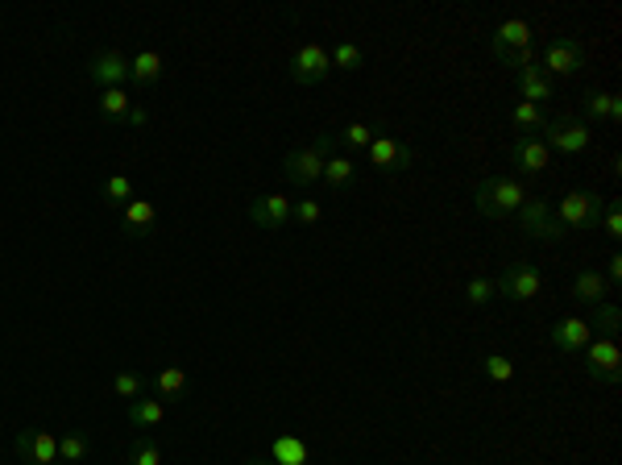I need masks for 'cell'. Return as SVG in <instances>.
I'll use <instances>...</instances> for the list:
<instances>
[{"label":"cell","instance_id":"obj_1","mask_svg":"<svg viewBox=\"0 0 622 465\" xmlns=\"http://www.w3.org/2000/svg\"><path fill=\"white\" fill-rule=\"evenodd\" d=\"M531 196V187L519 175H490L473 187V208L486 216V221H506L523 208V200Z\"/></svg>","mask_w":622,"mask_h":465},{"label":"cell","instance_id":"obj_2","mask_svg":"<svg viewBox=\"0 0 622 465\" xmlns=\"http://www.w3.org/2000/svg\"><path fill=\"white\" fill-rule=\"evenodd\" d=\"M332 142H336V133H316L307 146H295L287 158H282V179H287L291 187L320 183L324 162L332 158Z\"/></svg>","mask_w":622,"mask_h":465},{"label":"cell","instance_id":"obj_3","mask_svg":"<svg viewBox=\"0 0 622 465\" xmlns=\"http://www.w3.org/2000/svg\"><path fill=\"white\" fill-rule=\"evenodd\" d=\"M544 146L552 150V158L556 154H564V158H577V154H585L589 146H593V129L577 117V113H564V117H548V125H544Z\"/></svg>","mask_w":622,"mask_h":465},{"label":"cell","instance_id":"obj_4","mask_svg":"<svg viewBox=\"0 0 622 465\" xmlns=\"http://www.w3.org/2000/svg\"><path fill=\"white\" fill-rule=\"evenodd\" d=\"M602 208H606V196H598V191H569V196L552 208V216H556L564 229L589 233V229H598Z\"/></svg>","mask_w":622,"mask_h":465},{"label":"cell","instance_id":"obj_5","mask_svg":"<svg viewBox=\"0 0 622 465\" xmlns=\"http://www.w3.org/2000/svg\"><path fill=\"white\" fill-rule=\"evenodd\" d=\"M365 158H370V167H374L378 175H403V171L415 167V150H411V142H403L399 133H386V129L370 142Z\"/></svg>","mask_w":622,"mask_h":465},{"label":"cell","instance_id":"obj_6","mask_svg":"<svg viewBox=\"0 0 622 465\" xmlns=\"http://www.w3.org/2000/svg\"><path fill=\"white\" fill-rule=\"evenodd\" d=\"M581 353H585V374L593 382L618 387V378H622V345H618V337H593Z\"/></svg>","mask_w":622,"mask_h":465},{"label":"cell","instance_id":"obj_7","mask_svg":"<svg viewBox=\"0 0 622 465\" xmlns=\"http://www.w3.org/2000/svg\"><path fill=\"white\" fill-rule=\"evenodd\" d=\"M581 67H585V42L569 38V34L552 38L544 46V54H540V71L548 79H573V75H581Z\"/></svg>","mask_w":622,"mask_h":465},{"label":"cell","instance_id":"obj_8","mask_svg":"<svg viewBox=\"0 0 622 465\" xmlns=\"http://www.w3.org/2000/svg\"><path fill=\"white\" fill-rule=\"evenodd\" d=\"M515 221H519V229H523L527 237L544 241V245L564 241V225L552 216V204H548V200H540V196H527V200H523V208L515 212Z\"/></svg>","mask_w":622,"mask_h":465},{"label":"cell","instance_id":"obj_9","mask_svg":"<svg viewBox=\"0 0 622 465\" xmlns=\"http://www.w3.org/2000/svg\"><path fill=\"white\" fill-rule=\"evenodd\" d=\"M544 291V270L540 266H527V262H511L498 275V295L511 299V304H531L535 295Z\"/></svg>","mask_w":622,"mask_h":465},{"label":"cell","instance_id":"obj_10","mask_svg":"<svg viewBox=\"0 0 622 465\" xmlns=\"http://www.w3.org/2000/svg\"><path fill=\"white\" fill-rule=\"evenodd\" d=\"M328 75H332V54H328V46L303 42V46L291 54V79H295L299 88H316V84H324Z\"/></svg>","mask_w":622,"mask_h":465},{"label":"cell","instance_id":"obj_11","mask_svg":"<svg viewBox=\"0 0 622 465\" xmlns=\"http://www.w3.org/2000/svg\"><path fill=\"white\" fill-rule=\"evenodd\" d=\"M129 71H133V63H129V54H121V50H100V54H92V59H88V79L100 92L104 88H125Z\"/></svg>","mask_w":622,"mask_h":465},{"label":"cell","instance_id":"obj_12","mask_svg":"<svg viewBox=\"0 0 622 465\" xmlns=\"http://www.w3.org/2000/svg\"><path fill=\"white\" fill-rule=\"evenodd\" d=\"M506 158H511V167L519 175H548V167H552V150L544 146V138H523V133L511 142Z\"/></svg>","mask_w":622,"mask_h":465},{"label":"cell","instance_id":"obj_13","mask_svg":"<svg viewBox=\"0 0 622 465\" xmlns=\"http://www.w3.org/2000/svg\"><path fill=\"white\" fill-rule=\"evenodd\" d=\"M17 457L30 465H63L59 461V436L46 428H25L17 432Z\"/></svg>","mask_w":622,"mask_h":465},{"label":"cell","instance_id":"obj_14","mask_svg":"<svg viewBox=\"0 0 622 465\" xmlns=\"http://www.w3.org/2000/svg\"><path fill=\"white\" fill-rule=\"evenodd\" d=\"M291 208H295V200H287V196H258V200H249V221L266 233L287 229V225H295Z\"/></svg>","mask_w":622,"mask_h":465},{"label":"cell","instance_id":"obj_15","mask_svg":"<svg viewBox=\"0 0 622 465\" xmlns=\"http://www.w3.org/2000/svg\"><path fill=\"white\" fill-rule=\"evenodd\" d=\"M610 283H606V275L598 266H585V270H577L573 275V287H569V299L577 308H598V304H606L610 299Z\"/></svg>","mask_w":622,"mask_h":465},{"label":"cell","instance_id":"obj_16","mask_svg":"<svg viewBox=\"0 0 622 465\" xmlns=\"http://www.w3.org/2000/svg\"><path fill=\"white\" fill-rule=\"evenodd\" d=\"M581 121L593 129V125H618L622 121V96L618 92H585V104H581Z\"/></svg>","mask_w":622,"mask_h":465},{"label":"cell","instance_id":"obj_17","mask_svg":"<svg viewBox=\"0 0 622 465\" xmlns=\"http://www.w3.org/2000/svg\"><path fill=\"white\" fill-rule=\"evenodd\" d=\"M531 21L527 17H506L498 30H494V38H490V50L498 54V59H506V54H515V50H523V46H531Z\"/></svg>","mask_w":622,"mask_h":465},{"label":"cell","instance_id":"obj_18","mask_svg":"<svg viewBox=\"0 0 622 465\" xmlns=\"http://www.w3.org/2000/svg\"><path fill=\"white\" fill-rule=\"evenodd\" d=\"M552 345L560 349V353H581L589 341H593V328L581 320V316H564V320H556L552 324Z\"/></svg>","mask_w":622,"mask_h":465},{"label":"cell","instance_id":"obj_19","mask_svg":"<svg viewBox=\"0 0 622 465\" xmlns=\"http://www.w3.org/2000/svg\"><path fill=\"white\" fill-rule=\"evenodd\" d=\"M121 225H125V233L129 237H150L154 229H158V208L150 204V200H129L125 208H121Z\"/></svg>","mask_w":622,"mask_h":465},{"label":"cell","instance_id":"obj_20","mask_svg":"<svg viewBox=\"0 0 622 465\" xmlns=\"http://www.w3.org/2000/svg\"><path fill=\"white\" fill-rule=\"evenodd\" d=\"M515 88H519V100L544 108V100H552V92H556V79H548L540 67H531V71L515 75Z\"/></svg>","mask_w":622,"mask_h":465},{"label":"cell","instance_id":"obj_21","mask_svg":"<svg viewBox=\"0 0 622 465\" xmlns=\"http://www.w3.org/2000/svg\"><path fill=\"white\" fill-rule=\"evenodd\" d=\"M125 420L137 428V432H150L166 420V403L162 399H129L125 403Z\"/></svg>","mask_w":622,"mask_h":465},{"label":"cell","instance_id":"obj_22","mask_svg":"<svg viewBox=\"0 0 622 465\" xmlns=\"http://www.w3.org/2000/svg\"><path fill=\"white\" fill-rule=\"evenodd\" d=\"M133 71H129V79H133V84L137 88H154L158 84V79H162V71H166V59H162V54L158 50H137L133 54Z\"/></svg>","mask_w":622,"mask_h":465},{"label":"cell","instance_id":"obj_23","mask_svg":"<svg viewBox=\"0 0 622 465\" xmlns=\"http://www.w3.org/2000/svg\"><path fill=\"white\" fill-rule=\"evenodd\" d=\"M581 320L593 328V337H614L618 324H622V308L614 304V299H606V304H598V308H585Z\"/></svg>","mask_w":622,"mask_h":465},{"label":"cell","instance_id":"obj_24","mask_svg":"<svg viewBox=\"0 0 622 465\" xmlns=\"http://www.w3.org/2000/svg\"><path fill=\"white\" fill-rule=\"evenodd\" d=\"M320 183H328L332 191H349V187L357 183V162H353V158H345V154H332V158L324 162V175H320Z\"/></svg>","mask_w":622,"mask_h":465},{"label":"cell","instance_id":"obj_25","mask_svg":"<svg viewBox=\"0 0 622 465\" xmlns=\"http://www.w3.org/2000/svg\"><path fill=\"white\" fill-rule=\"evenodd\" d=\"M511 125L523 133V138H540L544 125H548V113H544L540 104H527V100H519V104L511 108Z\"/></svg>","mask_w":622,"mask_h":465},{"label":"cell","instance_id":"obj_26","mask_svg":"<svg viewBox=\"0 0 622 465\" xmlns=\"http://www.w3.org/2000/svg\"><path fill=\"white\" fill-rule=\"evenodd\" d=\"M154 391H158V399H166V403H179V399L187 395V370H183V366H162L158 378H154Z\"/></svg>","mask_w":622,"mask_h":465},{"label":"cell","instance_id":"obj_27","mask_svg":"<svg viewBox=\"0 0 622 465\" xmlns=\"http://www.w3.org/2000/svg\"><path fill=\"white\" fill-rule=\"evenodd\" d=\"M129 113H133V96H129L125 88H104V92H100V117H104V121L121 125Z\"/></svg>","mask_w":622,"mask_h":465},{"label":"cell","instance_id":"obj_28","mask_svg":"<svg viewBox=\"0 0 622 465\" xmlns=\"http://www.w3.org/2000/svg\"><path fill=\"white\" fill-rule=\"evenodd\" d=\"M92 457V436L88 432H67V436H59V461L63 465H79V461H88Z\"/></svg>","mask_w":622,"mask_h":465},{"label":"cell","instance_id":"obj_29","mask_svg":"<svg viewBox=\"0 0 622 465\" xmlns=\"http://www.w3.org/2000/svg\"><path fill=\"white\" fill-rule=\"evenodd\" d=\"M100 200H104L108 208H125V204L133 200V179L121 175V171H112V175L100 183Z\"/></svg>","mask_w":622,"mask_h":465},{"label":"cell","instance_id":"obj_30","mask_svg":"<svg viewBox=\"0 0 622 465\" xmlns=\"http://www.w3.org/2000/svg\"><path fill=\"white\" fill-rule=\"evenodd\" d=\"M378 133H382V125H374V121H349L336 138H341L349 150H370V142L378 138Z\"/></svg>","mask_w":622,"mask_h":465},{"label":"cell","instance_id":"obj_31","mask_svg":"<svg viewBox=\"0 0 622 465\" xmlns=\"http://www.w3.org/2000/svg\"><path fill=\"white\" fill-rule=\"evenodd\" d=\"M328 54H332V67H336V71H349V75H353V71L365 67V50H361L357 42H349V38H345V42H336Z\"/></svg>","mask_w":622,"mask_h":465},{"label":"cell","instance_id":"obj_32","mask_svg":"<svg viewBox=\"0 0 622 465\" xmlns=\"http://www.w3.org/2000/svg\"><path fill=\"white\" fill-rule=\"evenodd\" d=\"M465 299H469V308H486V304H494V299H498V279H490V275H473V279L465 283Z\"/></svg>","mask_w":622,"mask_h":465},{"label":"cell","instance_id":"obj_33","mask_svg":"<svg viewBox=\"0 0 622 465\" xmlns=\"http://www.w3.org/2000/svg\"><path fill=\"white\" fill-rule=\"evenodd\" d=\"M166 449L154 441V436H137L133 449H129V465H162Z\"/></svg>","mask_w":622,"mask_h":465},{"label":"cell","instance_id":"obj_34","mask_svg":"<svg viewBox=\"0 0 622 465\" xmlns=\"http://www.w3.org/2000/svg\"><path fill=\"white\" fill-rule=\"evenodd\" d=\"M141 391H146V378H141V374H133V370H121L117 378H112V395H117V399H141Z\"/></svg>","mask_w":622,"mask_h":465},{"label":"cell","instance_id":"obj_35","mask_svg":"<svg viewBox=\"0 0 622 465\" xmlns=\"http://www.w3.org/2000/svg\"><path fill=\"white\" fill-rule=\"evenodd\" d=\"M482 374L490 382H511L515 378V362L506 358V353H486V358H482Z\"/></svg>","mask_w":622,"mask_h":465},{"label":"cell","instance_id":"obj_36","mask_svg":"<svg viewBox=\"0 0 622 465\" xmlns=\"http://www.w3.org/2000/svg\"><path fill=\"white\" fill-rule=\"evenodd\" d=\"M303 457H307V449L295 441V436H278V441H274V449H270V461H274V465H282V461L299 465Z\"/></svg>","mask_w":622,"mask_h":465},{"label":"cell","instance_id":"obj_37","mask_svg":"<svg viewBox=\"0 0 622 465\" xmlns=\"http://www.w3.org/2000/svg\"><path fill=\"white\" fill-rule=\"evenodd\" d=\"M291 221L295 225H320L324 221V208H320V200H311V196H303V200H295V208H291Z\"/></svg>","mask_w":622,"mask_h":465},{"label":"cell","instance_id":"obj_38","mask_svg":"<svg viewBox=\"0 0 622 465\" xmlns=\"http://www.w3.org/2000/svg\"><path fill=\"white\" fill-rule=\"evenodd\" d=\"M598 229L610 237V241H622V208H618V200H606V208H602V221H598Z\"/></svg>","mask_w":622,"mask_h":465},{"label":"cell","instance_id":"obj_39","mask_svg":"<svg viewBox=\"0 0 622 465\" xmlns=\"http://www.w3.org/2000/svg\"><path fill=\"white\" fill-rule=\"evenodd\" d=\"M498 63L515 67V75H519V71H531V67H540V54H535V46H523V50H515V54H506V59H498Z\"/></svg>","mask_w":622,"mask_h":465},{"label":"cell","instance_id":"obj_40","mask_svg":"<svg viewBox=\"0 0 622 465\" xmlns=\"http://www.w3.org/2000/svg\"><path fill=\"white\" fill-rule=\"evenodd\" d=\"M602 275H606V283H610V287H618V283H622V254H618V250L606 258V270H602Z\"/></svg>","mask_w":622,"mask_h":465},{"label":"cell","instance_id":"obj_41","mask_svg":"<svg viewBox=\"0 0 622 465\" xmlns=\"http://www.w3.org/2000/svg\"><path fill=\"white\" fill-rule=\"evenodd\" d=\"M146 121H150V113H146V108H141V104H133V113H129L121 125H125V129H141Z\"/></svg>","mask_w":622,"mask_h":465},{"label":"cell","instance_id":"obj_42","mask_svg":"<svg viewBox=\"0 0 622 465\" xmlns=\"http://www.w3.org/2000/svg\"><path fill=\"white\" fill-rule=\"evenodd\" d=\"M245 465H274V461H270V457H249Z\"/></svg>","mask_w":622,"mask_h":465}]
</instances>
